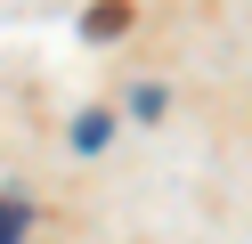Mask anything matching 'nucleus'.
<instances>
[{"mask_svg": "<svg viewBox=\"0 0 252 244\" xmlns=\"http://www.w3.org/2000/svg\"><path fill=\"white\" fill-rule=\"evenodd\" d=\"M73 146H82V155H90V146H106V114H82V122H73Z\"/></svg>", "mask_w": 252, "mask_h": 244, "instance_id": "2", "label": "nucleus"}, {"mask_svg": "<svg viewBox=\"0 0 252 244\" xmlns=\"http://www.w3.org/2000/svg\"><path fill=\"white\" fill-rule=\"evenodd\" d=\"M90 33H98V41H114V33H122V0H106V8L90 16Z\"/></svg>", "mask_w": 252, "mask_h": 244, "instance_id": "3", "label": "nucleus"}, {"mask_svg": "<svg viewBox=\"0 0 252 244\" xmlns=\"http://www.w3.org/2000/svg\"><path fill=\"white\" fill-rule=\"evenodd\" d=\"M25 220H33V211H25L17 195H0V244H25Z\"/></svg>", "mask_w": 252, "mask_h": 244, "instance_id": "1", "label": "nucleus"}]
</instances>
